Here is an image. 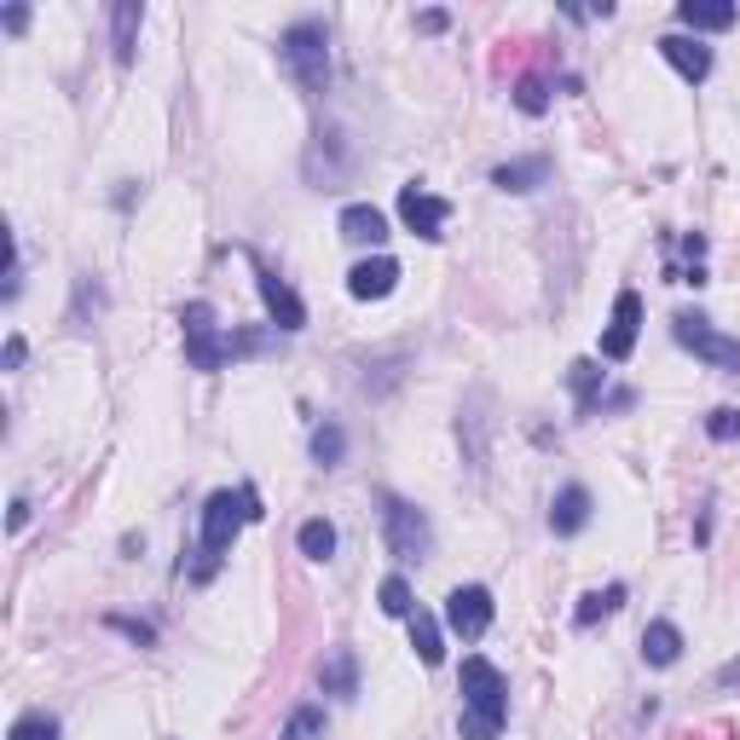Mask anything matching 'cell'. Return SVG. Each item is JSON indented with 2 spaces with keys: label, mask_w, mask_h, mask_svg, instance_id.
<instances>
[{
  "label": "cell",
  "mask_w": 740,
  "mask_h": 740,
  "mask_svg": "<svg viewBox=\"0 0 740 740\" xmlns=\"http://www.w3.org/2000/svg\"><path fill=\"white\" fill-rule=\"evenodd\" d=\"M266 509H261V492L255 486H238V492H209V504H203V550H197V567H192V579L197 585H209L220 562H226V550H232V539L243 532V521H261Z\"/></svg>",
  "instance_id": "obj_1"
},
{
  "label": "cell",
  "mask_w": 740,
  "mask_h": 740,
  "mask_svg": "<svg viewBox=\"0 0 740 740\" xmlns=\"http://www.w3.org/2000/svg\"><path fill=\"white\" fill-rule=\"evenodd\" d=\"M509 724V683L504 671L486 660V654H469L463 660V717L458 729L463 740H498Z\"/></svg>",
  "instance_id": "obj_2"
},
{
  "label": "cell",
  "mask_w": 740,
  "mask_h": 740,
  "mask_svg": "<svg viewBox=\"0 0 740 740\" xmlns=\"http://www.w3.org/2000/svg\"><path fill=\"white\" fill-rule=\"evenodd\" d=\"M278 65L290 70L307 93H324L331 88V30L319 18H301L278 35Z\"/></svg>",
  "instance_id": "obj_3"
},
{
  "label": "cell",
  "mask_w": 740,
  "mask_h": 740,
  "mask_svg": "<svg viewBox=\"0 0 740 740\" xmlns=\"http://www.w3.org/2000/svg\"><path fill=\"white\" fill-rule=\"evenodd\" d=\"M377 504H382V539H388V555L405 567H417L435 555V527H428V516L417 504H405L394 498V492H377Z\"/></svg>",
  "instance_id": "obj_4"
},
{
  "label": "cell",
  "mask_w": 740,
  "mask_h": 740,
  "mask_svg": "<svg viewBox=\"0 0 740 740\" xmlns=\"http://www.w3.org/2000/svg\"><path fill=\"white\" fill-rule=\"evenodd\" d=\"M180 331H185V365L192 370H226V359H232V336L215 324V307L209 301H185L180 313Z\"/></svg>",
  "instance_id": "obj_5"
},
{
  "label": "cell",
  "mask_w": 740,
  "mask_h": 740,
  "mask_svg": "<svg viewBox=\"0 0 740 740\" xmlns=\"http://www.w3.org/2000/svg\"><path fill=\"white\" fill-rule=\"evenodd\" d=\"M671 336H677V347H689V354L706 359L712 370H724V377H740V342L717 331L706 313H677V319H671Z\"/></svg>",
  "instance_id": "obj_6"
},
{
  "label": "cell",
  "mask_w": 740,
  "mask_h": 740,
  "mask_svg": "<svg viewBox=\"0 0 740 740\" xmlns=\"http://www.w3.org/2000/svg\"><path fill=\"white\" fill-rule=\"evenodd\" d=\"M446 631L463 636V643H481L492 631V590L486 585H458L446 596Z\"/></svg>",
  "instance_id": "obj_7"
},
{
  "label": "cell",
  "mask_w": 740,
  "mask_h": 740,
  "mask_svg": "<svg viewBox=\"0 0 740 740\" xmlns=\"http://www.w3.org/2000/svg\"><path fill=\"white\" fill-rule=\"evenodd\" d=\"M400 220H405V232H417L423 243H440L446 220H451V203L435 197V192H423V185L411 180V185H400Z\"/></svg>",
  "instance_id": "obj_8"
},
{
  "label": "cell",
  "mask_w": 740,
  "mask_h": 740,
  "mask_svg": "<svg viewBox=\"0 0 740 740\" xmlns=\"http://www.w3.org/2000/svg\"><path fill=\"white\" fill-rule=\"evenodd\" d=\"M255 290H261V301H266V319H273V331H284V336L307 331V307H301V296L273 273V266H261V261H255Z\"/></svg>",
  "instance_id": "obj_9"
},
{
  "label": "cell",
  "mask_w": 740,
  "mask_h": 740,
  "mask_svg": "<svg viewBox=\"0 0 740 740\" xmlns=\"http://www.w3.org/2000/svg\"><path fill=\"white\" fill-rule=\"evenodd\" d=\"M636 336H643V296L636 290H620L613 296V319H608V331H602V359H631L636 354Z\"/></svg>",
  "instance_id": "obj_10"
},
{
  "label": "cell",
  "mask_w": 740,
  "mask_h": 740,
  "mask_svg": "<svg viewBox=\"0 0 740 740\" xmlns=\"http://www.w3.org/2000/svg\"><path fill=\"white\" fill-rule=\"evenodd\" d=\"M347 169H354V146L331 128L313 139V151H307V180L319 185V192H336V185L347 180Z\"/></svg>",
  "instance_id": "obj_11"
},
{
  "label": "cell",
  "mask_w": 740,
  "mask_h": 740,
  "mask_svg": "<svg viewBox=\"0 0 740 740\" xmlns=\"http://www.w3.org/2000/svg\"><path fill=\"white\" fill-rule=\"evenodd\" d=\"M400 290V261L394 255H370L347 273V296L354 301H388Z\"/></svg>",
  "instance_id": "obj_12"
},
{
  "label": "cell",
  "mask_w": 740,
  "mask_h": 740,
  "mask_svg": "<svg viewBox=\"0 0 740 740\" xmlns=\"http://www.w3.org/2000/svg\"><path fill=\"white\" fill-rule=\"evenodd\" d=\"M660 53H666V65H671L677 76L694 81V88L712 76V47H706L701 35H660Z\"/></svg>",
  "instance_id": "obj_13"
},
{
  "label": "cell",
  "mask_w": 740,
  "mask_h": 740,
  "mask_svg": "<svg viewBox=\"0 0 740 740\" xmlns=\"http://www.w3.org/2000/svg\"><path fill=\"white\" fill-rule=\"evenodd\" d=\"M492 185L509 197H527V192H539V185H550V157H516V162H498L492 169Z\"/></svg>",
  "instance_id": "obj_14"
},
{
  "label": "cell",
  "mask_w": 740,
  "mask_h": 740,
  "mask_svg": "<svg viewBox=\"0 0 740 740\" xmlns=\"http://www.w3.org/2000/svg\"><path fill=\"white\" fill-rule=\"evenodd\" d=\"M585 527H590V492L573 481V486L555 492V504H550V532L555 539H573V532H585Z\"/></svg>",
  "instance_id": "obj_15"
},
{
  "label": "cell",
  "mask_w": 740,
  "mask_h": 740,
  "mask_svg": "<svg viewBox=\"0 0 740 740\" xmlns=\"http://www.w3.org/2000/svg\"><path fill=\"white\" fill-rule=\"evenodd\" d=\"M567 388H573V405H579V417H596L608 400V370L596 365V359H579V365H567Z\"/></svg>",
  "instance_id": "obj_16"
},
{
  "label": "cell",
  "mask_w": 740,
  "mask_h": 740,
  "mask_svg": "<svg viewBox=\"0 0 740 740\" xmlns=\"http://www.w3.org/2000/svg\"><path fill=\"white\" fill-rule=\"evenodd\" d=\"M319 689H324V694H336V701H354V694H359V654H354V648L324 654V666H319Z\"/></svg>",
  "instance_id": "obj_17"
},
{
  "label": "cell",
  "mask_w": 740,
  "mask_h": 740,
  "mask_svg": "<svg viewBox=\"0 0 740 740\" xmlns=\"http://www.w3.org/2000/svg\"><path fill=\"white\" fill-rule=\"evenodd\" d=\"M735 0H677V24L683 30H735Z\"/></svg>",
  "instance_id": "obj_18"
},
{
  "label": "cell",
  "mask_w": 740,
  "mask_h": 740,
  "mask_svg": "<svg viewBox=\"0 0 740 740\" xmlns=\"http://www.w3.org/2000/svg\"><path fill=\"white\" fill-rule=\"evenodd\" d=\"M336 226H342L347 243H370V250H377V243H388V215L370 209V203H347Z\"/></svg>",
  "instance_id": "obj_19"
},
{
  "label": "cell",
  "mask_w": 740,
  "mask_h": 740,
  "mask_svg": "<svg viewBox=\"0 0 740 740\" xmlns=\"http://www.w3.org/2000/svg\"><path fill=\"white\" fill-rule=\"evenodd\" d=\"M643 660H648L654 671L677 666V660H683V631H677L671 620H648V631H643Z\"/></svg>",
  "instance_id": "obj_20"
},
{
  "label": "cell",
  "mask_w": 740,
  "mask_h": 740,
  "mask_svg": "<svg viewBox=\"0 0 740 740\" xmlns=\"http://www.w3.org/2000/svg\"><path fill=\"white\" fill-rule=\"evenodd\" d=\"M139 24H146V7L139 0H122L111 12V47H116V65L128 70L134 65V41H139Z\"/></svg>",
  "instance_id": "obj_21"
},
{
  "label": "cell",
  "mask_w": 740,
  "mask_h": 740,
  "mask_svg": "<svg viewBox=\"0 0 740 740\" xmlns=\"http://www.w3.org/2000/svg\"><path fill=\"white\" fill-rule=\"evenodd\" d=\"M625 608V585H608V590H585L579 596V608H573V625L579 631H590V625H602V620H613V613Z\"/></svg>",
  "instance_id": "obj_22"
},
{
  "label": "cell",
  "mask_w": 740,
  "mask_h": 740,
  "mask_svg": "<svg viewBox=\"0 0 740 740\" xmlns=\"http://www.w3.org/2000/svg\"><path fill=\"white\" fill-rule=\"evenodd\" d=\"M405 625H411V648H417V660H423V666H440V660H446V636H440V620H435V613L417 608Z\"/></svg>",
  "instance_id": "obj_23"
},
{
  "label": "cell",
  "mask_w": 740,
  "mask_h": 740,
  "mask_svg": "<svg viewBox=\"0 0 740 740\" xmlns=\"http://www.w3.org/2000/svg\"><path fill=\"white\" fill-rule=\"evenodd\" d=\"M105 313V284H99L93 273L76 278V301H70V324L76 331H93V319Z\"/></svg>",
  "instance_id": "obj_24"
},
{
  "label": "cell",
  "mask_w": 740,
  "mask_h": 740,
  "mask_svg": "<svg viewBox=\"0 0 740 740\" xmlns=\"http://www.w3.org/2000/svg\"><path fill=\"white\" fill-rule=\"evenodd\" d=\"M296 544H301L307 562H331V555H336V527L324 521V516H313V521H301Z\"/></svg>",
  "instance_id": "obj_25"
},
{
  "label": "cell",
  "mask_w": 740,
  "mask_h": 740,
  "mask_svg": "<svg viewBox=\"0 0 740 740\" xmlns=\"http://www.w3.org/2000/svg\"><path fill=\"white\" fill-rule=\"evenodd\" d=\"M313 458H319L324 469H336V463L347 458V428H342V423H324V428H313Z\"/></svg>",
  "instance_id": "obj_26"
},
{
  "label": "cell",
  "mask_w": 740,
  "mask_h": 740,
  "mask_svg": "<svg viewBox=\"0 0 740 740\" xmlns=\"http://www.w3.org/2000/svg\"><path fill=\"white\" fill-rule=\"evenodd\" d=\"M377 602H382V613H388V620H411V613H417V602H411V585L400 579V573H394V579H382Z\"/></svg>",
  "instance_id": "obj_27"
},
{
  "label": "cell",
  "mask_w": 740,
  "mask_h": 740,
  "mask_svg": "<svg viewBox=\"0 0 740 740\" xmlns=\"http://www.w3.org/2000/svg\"><path fill=\"white\" fill-rule=\"evenodd\" d=\"M324 735V706H296L278 740H319Z\"/></svg>",
  "instance_id": "obj_28"
},
{
  "label": "cell",
  "mask_w": 740,
  "mask_h": 740,
  "mask_svg": "<svg viewBox=\"0 0 740 740\" xmlns=\"http://www.w3.org/2000/svg\"><path fill=\"white\" fill-rule=\"evenodd\" d=\"M7 740H58V717L53 712H24Z\"/></svg>",
  "instance_id": "obj_29"
},
{
  "label": "cell",
  "mask_w": 740,
  "mask_h": 740,
  "mask_svg": "<svg viewBox=\"0 0 740 740\" xmlns=\"http://www.w3.org/2000/svg\"><path fill=\"white\" fill-rule=\"evenodd\" d=\"M516 105H521L527 116H544V111H550V88H544L539 76H521V81H516Z\"/></svg>",
  "instance_id": "obj_30"
},
{
  "label": "cell",
  "mask_w": 740,
  "mask_h": 740,
  "mask_svg": "<svg viewBox=\"0 0 740 740\" xmlns=\"http://www.w3.org/2000/svg\"><path fill=\"white\" fill-rule=\"evenodd\" d=\"M706 435L717 440V446H729V440H740V411L735 405H717L712 417H706Z\"/></svg>",
  "instance_id": "obj_31"
},
{
  "label": "cell",
  "mask_w": 740,
  "mask_h": 740,
  "mask_svg": "<svg viewBox=\"0 0 740 740\" xmlns=\"http://www.w3.org/2000/svg\"><path fill=\"white\" fill-rule=\"evenodd\" d=\"M105 625H111V631H122L134 648H151V643H157V631H151L146 620H128V613H105Z\"/></svg>",
  "instance_id": "obj_32"
},
{
  "label": "cell",
  "mask_w": 740,
  "mask_h": 740,
  "mask_svg": "<svg viewBox=\"0 0 740 740\" xmlns=\"http://www.w3.org/2000/svg\"><path fill=\"white\" fill-rule=\"evenodd\" d=\"M446 24H451V12H440V7H428V12H417V30H423V35H440Z\"/></svg>",
  "instance_id": "obj_33"
},
{
  "label": "cell",
  "mask_w": 740,
  "mask_h": 740,
  "mask_svg": "<svg viewBox=\"0 0 740 740\" xmlns=\"http://www.w3.org/2000/svg\"><path fill=\"white\" fill-rule=\"evenodd\" d=\"M24 359H30V342H24V336H7V354H0V365H7V370H18Z\"/></svg>",
  "instance_id": "obj_34"
},
{
  "label": "cell",
  "mask_w": 740,
  "mask_h": 740,
  "mask_svg": "<svg viewBox=\"0 0 740 740\" xmlns=\"http://www.w3.org/2000/svg\"><path fill=\"white\" fill-rule=\"evenodd\" d=\"M0 24H7L12 35H18V30H30V7H7V12H0Z\"/></svg>",
  "instance_id": "obj_35"
},
{
  "label": "cell",
  "mask_w": 740,
  "mask_h": 740,
  "mask_svg": "<svg viewBox=\"0 0 740 740\" xmlns=\"http://www.w3.org/2000/svg\"><path fill=\"white\" fill-rule=\"evenodd\" d=\"M636 405V394H631V388H613V394L602 400V411H631Z\"/></svg>",
  "instance_id": "obj_36"
},
{
  "label": "cell",
  "mask_w": 740,
  "mask_h": 740,
  "mask_svg": "<svg viewBox=\"0 0 740 740\" xmlns=\"http://www.w3.org/2000/svg\"><path fill=\"white\" fill-rule=\"evenodd\" d=\"M717 689H740V660H729L724 671H717Z\"/></svg>",
  "instance_id": "obj_37"
},
{
  "label": "cell",
  "mask_w": 740,
  "mask_h": 740,
  "mask_svg": "<svg viewBox=\"0 0 740 740\" xmlns=\"http://www.w3.org/2000/svg\"><path fill=\"white\" fill-rule=\"evenodd\" d=\"M24 527H30V504L12 498V532H24Z\"/></svg>",
  "instance_id": "obj_38"
}]
</instances>
